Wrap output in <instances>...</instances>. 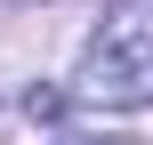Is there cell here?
I'll return each instance as SVG.
<instances>
[{
	"label": "cell",
	"instance_id": "6da1fadb",
	"mask_svg": "<svg viewBox=\"0 0 153 145\" xmlns=\"http://www.w3.org/2000/svg\"><path fill=\"white\" fill-rule=\"evenodd\" d=\"M73 89L89 105H121V113L129 105H153V0H113L105 8V24L81 48Z\"/></svg>",
	"mask_w": 153,
	"mask_h": 145
},
{
	"label": "cell",
	"instance_id": "7a4b0ae2",
	"mask_svg": "<svg viewBox=\"0 0 153 145\" xmlns=\"http://www.w3.org/2000/svg\"><path fill=\"white\" fill-rule=\"evenodd\" d=\"M0 8H24V0H0Z\"/></svg>",
	"mask_w": 153,
	"mask_h": 145
}]
</instances>
